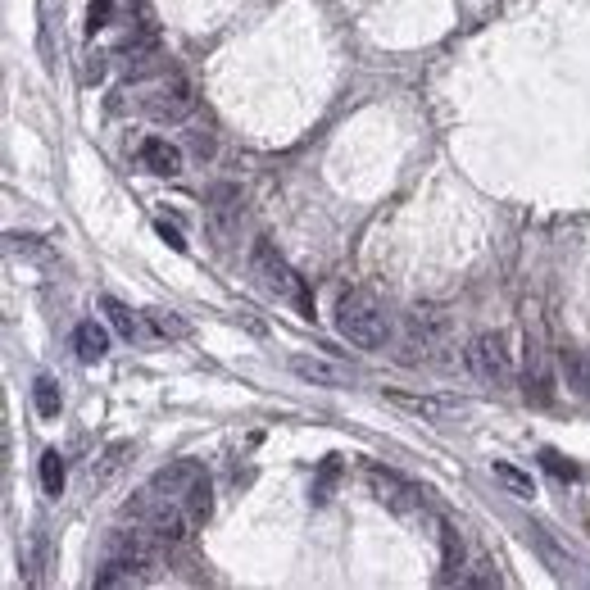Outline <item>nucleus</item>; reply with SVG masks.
<instances>
[{
    "label": "nucleus",
    "mask_w": 590,
    "mask_h": 590,
    "mask_svg": "<svg viewBox=\"0 0 590 590\" xmlns=\"http://www.w3.org/2000/svg\"><path fill=\"white\" fill-rule=\"evenodd\" d=\"M73 350H78L82 364H100L109 354V332L96 323V318H87V323L73 327Z\"/></svg>",
    "instance_id": "nucleus-10"
},
{
    "label": "nucleus",
    "mask_w": 590,
    "mask_h": 590,
    "mask_svg": "<svg viewBox=\"0 0 590 590\" xmlns=\"http://www.w3.org/2000/svg\"><path fill=\"white\" fill-rule=\"evenodd\" d=\"M32 404H37L41 418H59V409H64V395H59V386L50 382V377H37V386H32Z\"/></svg>",
    "instance_id": "nucleus-14"
},
{
    "label": "nucleus",
    "mask_w": 590,
    "mask_h": 590,
    "mask_svg": "<svg viewBox=\"0 0 590 590\" xmlns=\"http://www.w3.org/2000/svg\"><path fill=\"white\" fill-rule=\"evenodd\" d=\"M468 368L477 382L486 386H509L513 382V354H509V341L500 332H482L468 341Z\"/></svg>",
    "instance_id": "nucleus-4"
},
{
    "label": "nucleus",
    "mask_w": 590,
    "mask_h": 590,
    "mask_svg": "<svg viewBox=\"0 0 590 590\" xmlns=\"http://www.w3.org/2000/svg\"><path fill=\"white\" fill-rule=\"evenodd\" d=\"M109 19H114V0H91V10H87V32L91 37H96Z\"/></svg>",
    "instance_id": "nucleus-18"
},
{
    "label": "nucleus",
    "mask_w": 590,
    "mask_h": 590,
    "mask_svg": "<svg viewBox=\"0 0 590 590\" xmlns=\"http://www.w3.org/2000/svg\"><path fill=\"white\" fill-rule=\"evenodd\" d=\"M491 472H495V482H500L509 495H518V500H531V495H536V482H531V472L513 468V463H495Z\"/></svg>",
    "instance_id": "nucleus-13"
},
{
    "label": "nucleus",
    "mask_w": 590,
    "mask_h": 590,
    "mask_svg": "<svg viewBox=\"0 0 590 590\" xmlns=\"http://www.w3.org/2000/svg\"><path fill=\"white\" fill-rule=\"evenodd\" d=\"M159 236H164V241H168V246H173V250H187V241H182V236H177V227L159 223Z\"/></svg>",
    "instance_id": "nucleus-24"
},
{
    "label": "nucleus",
    "mask_w": 590,
    "mask_h": 590,
    "mask_svg": "<svg viewBox=\"0 0 590 590\" xmlns=\"http://www.w3.org/2000/svg\"><path fill=\"white\" fill-rule=\"evenodd\" d=\"M100 309H105V314H109V323H114L118 332L128 336V341L141 332V327H137V314H132V309L123 305V300H114V295H105V300H100Z\"/></svg>",
    "instance_id": "nucleus-15"
},
{
    "label": "nucleus",
    "mask_w": 590,
    "mask_h": 590,
    "mask_svg": "<svg viewBox=\"0 0 590 590\" xmlns=\"http://www.w3.org/2000/svg\"><path fill=\"white\" fill-rule=\"evenodd\" d=\"M364 482H368V491L377 495V504H386V509H418V486L413 482H404L400 472H391V468H382V463H373V468L364 472Z\"/></svg>",
    "instance_id": "nucleus-7"
},
{
    "label": "nucleus",
    "mask_w": 590,
    "mask_h": 590,
    "mask_svg": "<svg viewBox=\"0 0 590 590\" xmlns=\"http://www.w3.org/2000/svg\"><path fill=\"white\" fill-rule=\"evenodd\" d=\"M336 332L350 341L354 350H382L391 341V318H386L382 300L368 291H345L336 300Z\"/></svg>",
    "instance_id": "nucleus-1"
},
{
    "label": "nucleus",
    "mask_w": 590,
    "mask_h": 590,
    "mask_svg": "<svg viewBox=\"0 0 590 590\" xmlns=\"http://www.w3.org/2000/svg\"><path fill=\"white\" fill-rule=\"evenodd\" d=\"M541 459H545V468H550V472H554V477H577V463H568V459H563V454L545 450V454H541Z\"/></svg>",
    "instance_id": "nucleus-22"
},
{
    "label": "nucleus",
    "mask_w": 590,
    "mask_h": 590,
    "mask_svg": "<svg viewBox=\"0 0 590 590\" xmlns=\"http://www.w3.org/2000/svg\"><path fill=\"white\" fill-rule=\"evenodd\" d=\"M64 482H69L64 454H59V450H46V454H41V491H46L50 500H59V495H64Z\"/></svg>",
    "instance_id": "nucleus-12"
},
{
    "label": "nucleus",
    "mask_w": 590,
    "mask_h": 590,
    "mask_svg": "<svg viewBox=\"0 0 590 590\" xmlns=\"http://www.w3.org/2000/svg\"><path fill=\"white\" fill-rule=\"evenodd\" d=\"M291 368L305 377V382H318V386H345L350 382V373H345L341 364H327V359H305V354H300V359H291Z\"/></svg>",
    "instance_id": "nucleus-11"
},
{
    "label": "nucleus",
    "mask_w": 590,
    "mask_h": 590,
    "mask_svg": "<svg viewBox=\"0 0 590 590\" xmlns=\"http://www.w3.org/2000/svg\"><path fill=\"white\" fill-rule=\"evenodd\" d=\"M250 273H255V282L264 286L268 295H277V300H295V305H300V314L314 318V300H309L305 277H295V268L277 255V246H273V241H264V236L250 246Z\"/></svg>",
    "instance_id": "nucleus-2"
},
{
    "label": "nucleus",
    "mask_w": 590,
    "mask_h": 590,
    "mask_svg": "<svg viewBox=\"0 0 590 590\" xmlns=\"http://www.w3.org/2000/svg\"><path fill=\"white\" fill-rule=\"evenodd\" d=\"M336 472H341V463H336V459H327V463H323V477H318V486H314V500H318V504L327 500V486L336 482Z\"/></svg>",
    "instance_id": "nucleus-23"
},
{
    "label": "nucleus",
    "mask_w": 590,
    "mask_h": 590,
    "mask_svg": "<svg viewBox=\"0 0 590 590\" xmlns=\"http://www.w3.org/2000/svg\"><path fill=\"white\" fill-rule=\"evenodd\" d=\"M522 395L531 404H550L554 400V373H550V359H545L541 345L527 350V368H522Z\"/></svg>",
    "instance_id": "nucleus-8"
},
{
    "label": "nucleus",
    "mask_w": 590,
    "mask_h": 590,
    "mask_svg": "<svg viewBox=\"0 0 590 590\" xmlns=\"http://www.w3.org/2000/svg\"><path fill=\"white\" fill-rule=\"evenodd\" d=\"M205 223H209V232H214L218 246H227L232 232H236V223H241V187L218 182V187L209 191V200H205Z\"/></svg>",
    "instance_id": "nucleus-6"
},
{
    "label": "nucleus",
    "mask_w": 590,
    "mask_h": 590,
    "mask_svg": "<svg viewBox=\"0 0 590 590\" xmlns=\"http://www.w3.org/2000/svg\"><path fill=\"white\" fill-rule=\"evenodd\" d=\"M191 109H196V91L182 73H168L159 87L141 96V114L155 118V123H182V118H191Z\"/></svg>",
    "instance_id": "nucleus-5"
},
{
    "label": "nucleus",
    "mask_w": 590,
    "mask_h": 590,
    "mask_svg": "<svg viewBox=\"0 0 590 590\" xmlns=\"http://www.w3.org/2000/svg\"><path fill=\"white\" fill-rule=\"evenodd\" d=\"M450 314L441 305H413L404 314V332H400V345H404V359H436V354L450 345Z\"/></svg>",
    "instance_id": "nucleus-3"
},
{
    "label": "nucleus",
    "mask_w": 590,
    "mask_h": 590,
    "mask_svg": "<svg viewBox=\"0 0 590 590\" xmlns=\"http://www.w3.org/2000/svg\"><path fill=\"white\" fill-rule=\"evenodd\" d=\"M391 404H400V409H413V413H427V418H436V413L445 409L441 400H418V395H391Z\"/></svg>",
    "instance_id": "nucleus-19"
},
{
    "label": "nucleus",
    "mask_w": 590,
    "mask_h": 590,
    "mask_svg": "<svg viewBox=\"0 0 590 590\" xmlns=\"http://www.w3.org/2000/svg\"><path fill=\"white\" fill-rule=\"evenodd\" d=\"M463 568V550H459V541H454V527H445V572H459Z\"/></svg>",
    "instance_id": "nucleus-21"
},
{
    "label": "nucleus",
    "mask_w": 590,
    "mask_h": 590,
    "mask_svg": "<svg viewBox=\"0 0 590 590\" xmlns=\"http://www.w3.org/2000/svg\"><path fill=\"white\" fill-rule=\"evenodd\" d=\"M146 323H150V332L155 336H187V323H182L177 314H168V309H150Z\"/></svg>",
    "instance_id": "nucleus-16"
},
{
    "label": "nucleus",
    "mask_w": 590,
    "mask_h": 590,
    "mask_svg": "<svg viewBox=\"0 0 590 590\" xmlns=\"http://www.w3.org/2000/svg\"><path fill=\"white\" fill-rule=\"evenodd\" d=\"M123 454H128V445H114V450L105 454V468H100V472H91V482H96V486H105L109 477H114V472H118V463H123Z\"/></svg>",
    "instance_id": "nucleus-20"
},
{
    "label": "nucleus",
    "mask_w": 590,
    "mask_h": 590,
    "mask_svg": "<svg viewBox=\"0 0 590 590\" xmlns=\"http://www.w3.org/2000/svg\"><path fill=\"white\" fill-rule=\"evenodd\" d=\"M563 368H568V382L590 400V359H586V354H568V359H563Z\"/></svg>",
    "instance_id": "nucleus-17"
},
{
    "label": "nucleus",
    "mask_w": 590,
    "mask_h": 590,
    "mask_svg": "<svg viewBox=\"0 0 590 590\" xmlns=\"http://www.w3.org/2000/svg\"><path fill=\"white\" fill-rule=\"evenodd\" d=\"M137 159H141V168H146V173H159V177H177V173H182V150H177L173 141H164V137H146V141H141Z\"/></svg>",
    "instance_id": "nucleus-9"
}]
</instances>
